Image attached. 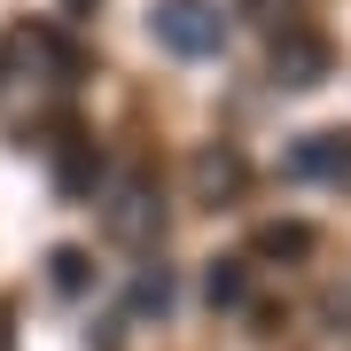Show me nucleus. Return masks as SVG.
Instances as JSON below:
<instances>
[{"mask_svg":"<svg viewBox=\"0 0 351 351\" xmlns=\"http://www.w3.org/2000/svg\"><path fill=\"white\" fill-rule=\"evenodd\" d=\"M78 78H86V55L55 24H16L0 39V110H24V94H32V110L39 101H63Z\"/></svg>","mask_w":351,"mask_h":351,"instance_id":"obj_1","label":"nucleus"},{"mask_svg":"<svg viewBox=\"0 0 351 351\" xmlns=\"http://www.w3.org/2000/svg\"><path fill=\"white\" fill-rule=\"evenodd\" d=\"M101 234L117 242V250H156L164 242V203H156V180L141 172V164H125L117 180H101Z\"/></svg>","mask_w":351,"mask_h":351,"instance_id":"obj_2","label":"nucleus"},{"mask_svg":"<svg viewBox=\"0 0 351 351\" xmlns=\"http://www.w3.org/2000/svg\"><path fill=\"white\" fill-rule=\"evenodd\" d=\"M149 32H156V47L180 55V63H203V55L226 47V8L219 0H156Z\"/></svg>","mask_w":351,"mask_h":351,"instance_id":"obj_3","label":"nucleus"},{"mask_svg":"<svg viewBox=\"0 0 351 351\" xmlns=\"http://www.w3.org/2000/svg\"><path fill=\"white\" fill-rule=\"evenodd\" d=\"M265 71H274V86H289V94H313V86H328V71H336V47H328L320 32H304V24H281L274 47H265Z\"/></svg>","mask_w":351,"mask_h":351,"instance_id":"obj_4","label":"nucleus"},{"mask_svg":"<svg viewBox=\"0 0 351 351\" xmlns=\"http://www.w3.org/2000/svg\"><path fill=\"white\" fill-rule=\"evenodd\" d=\"M47 164H55V195H63V203H94V195H101V180H110V164H101V141H94L86 125H55Z\"/></svg>","mask_w":351,"mask_h":351,"instance_id":"obj_5","label":"nucleus"},{"mask_svg":"<svg viewBox=\"0 0 351 351\" xmlns=\"http://www.w3.org/2000/svg\"><path fill=\"white\" fill-rule=\"evenodd\" d=\"M242 188H250V164H242L234 141H203V149L188 156V195H195V203L219 211V203H234Z\"/></svg>","mask_w":351,"mask_h":351,"instance_id":"obj_6","label":"nucleus"},{"mask_svg":"<svg viewBox=\"0 0 351 351\" xmlns=\"http://www.w3.org/2000/svg\"><path fill=\"white\" fill-rule=\"evenodd\" d=\"M289 180H320V188L351 195V133H304L289 149Z\"/></svg>","mask_w":351,"mask_h":351,"instance_id":"obj_7","label":"nucleus"},{"mask_svg":"<svg viewBox=\"0 0 351 351\" xmlns=\"http://www.w3.org/2000/svg\"><path fill=\"white\" fill-rule=\"evenodd\" d=\"M250 250H258V258H274V265H304V258L320 250V234H313L304 219H274V226H258Z\"/></svg>","mask_w":351,"mask_h":351,"instance_id":"obj_8","label":"nucleus"},{"mask_svg":"<svg viewBox=\"0 0 351 351\" xmlns=\"http://www.w3.org/2000/svg\"><path fill=\"white\" fill-rule=\"evenodd\" d=\"M242 297H250V265H242V258H211V274H203V304H211V313H234Z\"/></svg>","mask_w":351,"mask_h":351,"instance_id":"obj_9","label":"nucleus"},{"mask_svg":"<svg viewBox=\"0 0 351 351\" xmlns=\"http://www.w3.org/2000/svg\"><path fill=\"white\" fill-rule=\"evenodd\" d=\"M47 281H55V297H86V289H94V258L63 242V250L47 258Z\"/></svg>","mask_w":351,"mask_h":351,"instance_id":"obj_10","label":"nucleus"},{"mask_svg":"<svg viewBox=\"0 0 351 351\" xmlns=\"http://www.w3.org/2000/svg\"><path fill=\"white\" fill-rule=\"evenodd\" d=\"M172 304V274L164 265H141V281H133V313H164Z\"/></svg>","mask_w":351,"mask_h":351,"instance_id":"obj_11","label":"nucleus"},{"mask_svg":"<svg viewBox=\"0 0 351 351\" xmlns=\"http://www.w3.org/2000/svg\"><path fill=\"white\" fill-rule=\"evenodd\" d=\"M0 351H16V304H0Z\"/></svg>","mask_w":351,"mask_h":351,"instance_id":"obj_12","label":"nucleus"},{"mask_svg":"<svg viewBox=\"0 0 351 351\" xmlns=\"http://www.w3.org/2000/svg\"><path fill=\"white\" fill-rule=\"evenodd\" d=\"M242 8H274V0H242ZM281 8H289V0H281Z\"/></svg>","mask_w":351,"mask_h":351,"instance_id":"obj_13","label":"nucleus"}]
</instances>
